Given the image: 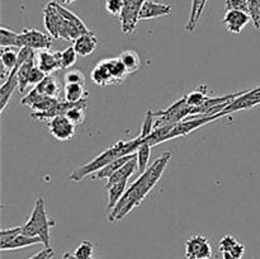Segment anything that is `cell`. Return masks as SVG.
<instances>
[{"label":"cell","mask_w":260,"mask_h":259,"mask_svg":"<svg viewBox=\"0 0 260 259\" xmlns=\"http://www.w3.org/2000/svg\"><path fill=\"white\" fill-rule=\"evenodd\" d=\"M86 108H88V101L74 103V106L71 107L68 111V113H66V117H68L75 126H79V124L84 123V121H85Z\"/></svg>","instance_id":"cell-28"},{"label":"cell","mask_w":260,"mask_h":259,"mask_svg":"<svg viewBox=\"0 0 260 259\" xmlns=\"http://www.w3.org/2000/svg\"><path fill=\"white\" fill-rule=\"evenodd\" d=\"M170 13H172V7L169 4L154 2V0H146L140 12V20L155 19V18L169 15Z\"/></svg>","instance_id":"cell-14"},{"label":"cell","mask_w":260,"mask_h":259,"mask_svg":"<svg viewBox=\"0 0 260 259\" xmlns=\"http://www.w3.org/2000/svg\"><path fill=\"white\" fill-rule=\"evenodd\" d=\"M46 75L47 74L45 73V71L41 70L38 66H35V68L32 69V71H30V75H29V85H37V84H40L41 81L43 80V79L46 78Z\"/></svg>","instance_id":"cell-39"},{"label":"cell","mask_w":260,"mask_h":259,"mask_svg":"<svg viewBox=\"0 0 260 259\" xmlns=\"http://www.w3.org/2000/svg\"><path fill=\"white\" fill-rule=\"evenodd\" d=\"M63 96H65V101L71 102V103H78V102L88 101L89 91L83 84H65Z\"/></svg>","instance_id":"cell-19"},{"label":"cell","mask_w":260,"mask_h":259,"mask_svg":"<svg viewBox=\"0 0 260 259\" xmlns=\"http://www.w3.org/2000/svg\"><path fill=\"white\" fill-rule=\"evenodd\" d=\"M104 7H106V10L109 14L119 17L122 9H123V0H106Z\"/></svg>","instance_id":"cell-37"},{"label":"cell","mask_w":260,"mask_h":259,"mask_svg":"<svg viewBox=\"0 0 260 259\" xmlns=\"http://www.w3.org/2000/svg\"><path fill=\"white\" fill-rule=\"evenodd\" d=\"M52 38V36L48 33H43L37 29H29V28H25L22 32H19L20 48L28 47L33 51L51 50Z\"/></svg>","instance_id":"cell-7"},{"label":"cell","mask_w":260,"mask_h":259,"mask_svg":"<svg viewBox=\"0 0 260 259\" xmlns=\"http://www.w3.org/2000/svg\"><path fill=\"white\" fill-rule=\"evenodd\" d=\"M108 62H109V69H111L112 76H113L114 85H118V84H121L122 81L129 75L128 70H127L126 66L123 65V62H122L119 57L108 58Z\"/></svg>","instance_id":"cell-27"},{"label":"cell","mask_w":260,"mask_h":259,"mask_svg":"<svg viewBox=\"0 0 260 259\" xmlns=\"http://www.w3.org/2000/svg\"><path fill=\"white\" fill-rule=\"evenodd\" d=\"M206 4H207V0H192V8H190L189 18H188L187 24H185V30H187L188 33H192L193 30L196 29Z\"/></svg>","instance_id":"cell-22"},{"label":"cell","mask_w":260,"mask_h":259,"mask_svg":"<svg viewBox=\"0 0 260 259\" xmlns=\"http://www.w3.org/2000/svg\"><path fill=\"white\" fill-rule=\"evenodd\" d=\"M0 60H2L3 65V73L2 78L3 80H7L9 74L12 73L13 69L15 68L18 61V52L13 50V47L2 48V53H0Z\"/></svg>","instance_id":"cell-20"},{"label":"cell","mask_w":260,"mask_h":259,"mask_svg":"<svg viewBox=\"0 0 260 259\" xmlns=\"http://www.w3.org/2000/svg\"><path fill=\"white\" fill-rule=\"evenodd\" d=\"M154 112L147 111L144 124H142L141 134H140L139 136L135 137V139L132 140H128V141H119L117 142V144H114L113 146L108 147V149H106L104 151H102L98 156L94 157L91 161L86 163V164L74 169L73 172H71V174L69 175V178H70L71 180H74V182H80L84 178L89 177V175H91L93 173H96L98 170H101L102 168L108 165L109 163H112L113 160L122 156H127V155L136 154L139 147L141 146L142 142L145 141V139L151 134L152 128H154Z\"/></svg>","instance_id":"cell-2"},{"label":"cell","mask_w":260,"mask_h":259,"mask_svg":"<svg viewBox=\"0 0 260 259\" xmlns=\"http://www.w3.org/2000/svg\"><path fill=\"white\" fill-rule=\"evenodd\" d=\"M15 89H18V78H8L7 80L3 81L2 88H0V112H4L7 108L9 99L12 94L14 93Z\"/></svg>","instance_id":"cell-24"},{"label":"cell","mask_w":260,"mask_h":259,"mask_svg":"<svg viewBox=\"0 0 260 259\" xmlns=\"http://www.w3.org/2000/svg\"><path fill=\"white\" fill-rule=\"evenodd\" d=\"M172 160V154L169 151L162 152L152 165H150L144 173L140 174V177L129 185L126 189L124 195L117 203L116 207L108 212V220L111 222L122 220L126 217L134 208L139 207L142 201L146 198V196L154 189L155 185L160 180V178L164 174L168 164Z\"/></svg>","instance_id":"cell-1"},{"label":"cell","mask_w":260,"mask_h":259,"mask_svg":"<svg viewBox=\"0 0 260 259\" xmlns=\"http://www.w3.org/2000/svg\"><path fill=\"white\" fill-rule=\"evenodd\" d=\"M38 68L45 71L47 75L56 70H60V51L43 50L38 53Z\"/></svg>","instance_id":"cell-16"},{"label":"cell","mask_w":260,"mask_h":259,"mask_svg":"<svg viewBox=\"0 0 260 259\" xmlns=\"http://www.w3.org/2000/svg\"><path fill=\"white\" fill-rule=\"evenodd\" d=\"M248 7L254 27L260 29V0H248Z\"/></svg>","instance_id":"cell-35"},{"label":"cell","mask_w":260,"mask_h":259,"mask_svg":"<svg viewBox=\"0 0 260 259\" xmlns=\"http://www.w3.org/2000/svg\"><path fill=\"white\" fill-rule=\"evenodd\" d=\"M35 55H32L22 66H20L19 70H18V90H19L20 93H23V91L25 90V88L29 85L30 71H32V69L35 68Z\"/></svg>","instance_id":"cell-25"},{"label":"cell","mask_w":260,"mask_h":259,"mask_svg":"<svg viewBox=\"0 0 260 259\" xmlns=\"http://www.w3.org/2000/svg\"><path fill=\"white\" fill-rule=\"evenodd\" d=\"M260 104V86L250 89V90H244V93L241 94L239 98H236L235 101L231 102L228 107L225 108V111L221 112L223 114V117L229 116L231 113H235L238 111H244V109H251L254 107L259 106Z\"/></svg>","instance_id":"cell-9"},{"label":"cell","mask_w":260,"mask_h":259,"mask_svg":"<svg viewBox=\"0 0 260 259\" xmlns=\"http://www.w3.org/2000/svg\"><path fill=\"white\" fill-rule=\"evenodd\" d=\"M23 226L4 229L0 231V249L5 250H15V249L27 248V246L42 244L40 238H32L22 233Z\"/></svg>","instance_id":"cell-6"},{"label":"cell","mask_w":260,"mask_h":259,"mask_svg":"<svg viewBox=\"0 0 260 259\" xmlns=\"http://www.w3.org/2000/svg\"><path fill=\"white\" fill-rule=\"evenodd\" d=\"M65 84H83V85H85V75L78 69L69 70L65 75Z\"/></svg>","instance_id":"cell-36"},{"label":"cell","mask_w":260,"mask_h":259,"mask_svg":"<svg viewBox=\"0 0 260 259\" xmlns=\"http://www.w3.org/2000/svg\"><path fill=\"white\" fill-rule=\"evenodd\" d=\"M50 134L58 141H68L75 135L76 126L66 116H56L47 122Z\"/></svg>","instance_id":"cell-11"},{"label":"cell","mask_w":260,"mask_h":259,"mask_svg":"<svg viewBox=\"0 0 260 259\" xmlns=\"http://www.w3.org/2000/svg\"><path fill=\"white\" fill-rule=\"evenodd\" d=\"M145 2L146 0H123V9L119 15V20H121V29L124 35H129L135 30Z\"/></svg>","instance_id":"cell-8"},{"label":"cell","mask_w":260,"mask_h":259,"mask_svg":"<svg viewBox=\"0 0 260 259\" xmlns=\"http://www.w3.org/2000/svg\"><path fill=\"white\" fill-rule=\"evenodd\" d=\"M22 233L27 236L32 238H40L45 248H50L51 241V229L56 226L55 220H51L47 216L46 211L45 200L42 197H38L35 202L32 215L27 220L24 225H22Z\"/></svg>","instance_id":"cell-3"},{"label":"cell","mask_w":260,"mask_h":259,"mask_svg":"<svg viewBox=\"0 0 260 259\" xmlns=\"http://www.w3.org/2000/svg\"><path fill=\"white\" fill-rule=\"evenodd\" d=\"M208 91H210V89H208V86L205 85V84L197 86L194 90H192L190 93H188L187 95H185L187 103L189 104L192 108H200V107H202L203 103L208 99Z\"/></svg>","instance_id":"cell-26"},{"label":"cell","mask_w":260,"mask_h":259,"mask_svg":"<svg viewBox=\"0 0 260 259\" xmlns=\"http://www.w3.org/2000/svg\"><path fill=\"white\" fill-rule=\"evenodd\" d=\"M218 249L222 253L223 259H241L245 253V246L239 243L236 238L226 234L218 241Z\"/></svg>","instance_id":"cell-13"},{"label":"cell","mask_w":260,"mask_h":259,"mask_svg":"<svg viewBox=\"0 0 260 259\" xmlns=\"http://www.w3.org/2000/svg\"><path fill=\"white\" fill-rule=\"evenodd\" d=\"M75 2H78V0H62V3H65V4H73Z\"/></svg>","instance_id":"cell-42"},{"label":"cell","mask_w":260,"mask_h":259,"mask_svg":"<svg viewBox=\"0 0 260 259\" xmlns=\"http://www.w3.org/2000/svg\"><path fill=\"white\" fill-rule=\"evenodd\" d=\"M43 22L48 35L52 36L53 38L70 41L68 35V20L58 12L55 2H48L43 8Z\"/></svg>","instance_id":"cell-5"},{"label":"cell","mask_w":260,"mask_h":259,"mask_svg":"<svg viewBox=\"0 0 260 259\" xmlns=\"http://www.w3.org/2000/svg\"><path fill=\"white\" fill-rule=\"evenodd\" d=\"M151 147L146 141L141 144V146L137 150V170L140 173H144L149 168L150 155H151Z\"/></svg>","instance_id":"cell-32"},{"label":"cell","mask_w":260,"mask_h":259,"mask_svg":"<svg viewBox=\"0 0 260 259\" xmlns=\"http://www.w3.org/2000/svg\"><path fill=\"white\" fill-rule=\"evenodd\" d=\"M99 45V40L94 32L85 33V35H81L80 37L76 38L74 41V48H75L76 53L81 57H86V56H90L91 53H94V51L96 50Z\"/></svg>","instance_id":"cell-15"},{"label":"cell","mask_w":260,"mask_h":259,"mask_svg":"<svg viewBox=\"0 0 260 259\" xmlns=\"http://www.w3.org/2000/svg\"><path fill=\"white\" fill-rule=\"evenodd\" d=\"M93 251L94 249L90 241L85 240L75 249L74 255H75L78 259H91V256H93Z\"/></svg>","instance_id":"cell-34"},{"label":"cell","mask_w":260,"mask_h":259,"mask_svg":"<svg viewBox=\"0 0 260 259\" xmlns=\"http://www.w3.org/2000/svg\"><path fill=\"white\" fill-rule=\"evenodd\" d=\"M78 53H76L74 46L65 48L63 51H60V63L61 69H69L76 62V58H78Z\"/></svg>","instance_id":"cell-33"},{"label":"cell","mask_w":260,"mask_h":259,"mask_svg":"<svg viewBox=\"0 0 260 259\" xmlns=\"http://www.w3.org/2000/svg\"><path fill=\"white\" fill-rule=\"evenodd\" d=\"M212 255V248L206 236L193 235L185 241V258L187 259H202L210 258Z\"/></svg>","instance_id":"cell-10"},{"label":"cell","mask_w":260,"mask_h":259,"mask_svg":"<svg viewBox=\"0 0 260 259\" xmlns=\"http://www.w3.org/2000/svg\"><path fill=\"white\" fill-rule=\"evenodd\" d=\"M0 47L20 48L19 32H14V30H10L5 27L0 28Z\"/></svg>","instance_id":"cell-31"},{"label":"cell","mask_w":260,"mask_h":259,"mask_svg":"<svg viewBox=\"0 0 260 259\" xmlns=\"http://www.w3.org/2000/svg\"><path fill=\"white\" fill-rule=\"evenodd\" d=\"M35 88L37 89L38 93L42 94L43 96H48V98H58V94L61 91L57 80L51 75H46V78Z\"/></svg>","instance_id":"cell-21"},{"label":"cell","mask_w":260,"mask_h":259,"mask_svg":"<svg viewBox=\"0 0 260 259\" xmlns=\"http://www.w3.org/2000/svg\"><path fill=\"white\" fill-rule=\"evenodd\" d=\"M53 255H55V251H53V249L50 246V248L42 249V250L36 253L35 255H32L28 259H52Z\"/></svg>","instance_id":"cell-40"},{"label":"cell","mask_w":260,"mask_h":259,"mask_svg":"<svg viewBox=\"0 0 260 259\" xmlns=\"http://www.w3.org/2000/svg\"><path fill=\"white\" fill-rule=\"evenodd\" d=\"M118 57L121 58V61L126 66L129 74L137 71L140 69V66H141V58H140V55L135 50L123 51Z\"/></svg>","instance_id":"cell-30"},{"label":"cell","mask_w":260,"mask_h":259,"mask_svg":"<svg viewBox=\"0 0 260 259\" xmlns=\"http://www.w3.org/2000/svg\"><path fill=\"white\" fill-rule=\"evenodd\" d=\"M91 80L99 86H109L114 85L113 76H112L111 69H109L108 58L99 61L95 65V68L90 73Z\"/></svg>","instance_id":"cell-17"},{"label":"cell","mask_w":260,"mask_h":259,"mask_svg":"<svg viewBox=\"0 0 260 259\" xmlns=\"http://www.w3.org/2000/svg\"><path fill=\"white\" fill-rule=\"evenodd\" d=\"M135 156H136V154L127 155V156H122V157H118V159L113 160V161L109 163L108 165H106V167L102 168L101 170H98V172L95 173V175H94V178H96V179H108L114 172H117L119 168L123 167L127 161H129V160Z\"/></svg>","instance_id":"cell-23"},{"label":"cell","mask_w":260,"mask_h":259,"mask_svg":"<svg viewBox=\"0 0 260 259\" xmlns=\"http://www.w3.org/2000/svg\"><path fill=\"white\" fill-rule=\"evenodd\" d=\"M126 189L127 182L116 183V184L111 185V187L108 188V205H107L108 212H111V211L116 207V205L119 202V200H121L122 196L124 195Z\"/></svg>","instance_id":"cell-29"},{"label":"cell","mask_w":260,"mask_h":259,"mask_svg":"<svg viewBox=\"0 0 260 259\" xmlns=\"http://www.w3.org/2000/svg\"><path fill=\"white\" fill-rule=\"evenodd\" d=\"M250 20L251 18L249 13L241 12V10H226V14L223 17V24L230 33L240 35L241 30L246 27Z\"/></svg>","instance_id":"cell-12"},{"label":"cell","mask_w":260,"mask_h":259,"mask_svg":"<svg viewBox=\"0 0 260 259\" xmlns=\"http://www.w3.org/2000/svg\"><path fill=\"white\" fill-rule=\"evenodd\" d=\"M226 10H241V12L249 13L248 0H226Z\"/></svg>","instance_id":"cell-38"},{"label":"cell","mask_w":260,"mask_h":259,"mask_svg":"<svg viewBox=\"0 0 260 259\" xmlns=\"http://www.w3.org/2000/svg\"><path fill=\"white\" fill-rule=\"evenodd\" d=\"M190 114H192V107L187 103L185 96H183V98L178 99L174 104L168 107L167 109L154 112V127L178 123V122L189 118Z\"/></svg>","instance_id":"cell-4"},{"label":"cell","mask_w":260,"mask_h":259,"mask_svg":"<svg viewBox=\"0 0 260 259\" xmlns=\"http://www.w3.org/2000/svg\"><path fill=\"white\" fill-rule=\"evenodd\" d=\"M202 259H210V258H202Z\"/></svg>","instance_id":"cell-43"},{"label":"cell","mask_w":260,"mask_h":259,"mask_svg":"<svg viewBox=\"0 0 260 259\" xmlns=\"http://www.w3.org/2000/svg\"><path fill=\"white\" fill-rule=\"evenodd\" d=\"M136 169H137V154H136V156L132 157L129 161H127L126 164L123 165V167L119 168L117 172H114L113 174H112L111 177L107 179L106 188L108 189L111 185L116 184V183L127 182V180H128V178L131 177L132 174H134L135 170H136Z\"/></svg>","instance_id":"cell-18"},{"label":"cell","mask_w":260,"mask_h":259,"mask_svg":"<svg viewBox=\"0 0 260 259\" xmlns=\"http://www.w3.org/2000/svg\"><path fill=\"white\" fill-rule=\"evenodd\" d=\"M61 259H78V258H76V256L74 255V253L73 254H71V253H65ZM91 259H93V258H91Z\"/></svg>","instance_id":"cell-41"}]
</instances>
